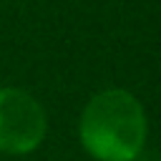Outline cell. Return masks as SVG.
Instances as JSON below:
<instances>
[{
	"mask_svg": "<svg viewBox=\"0 0 161 161\" xmlns=\"http://www.w3.org/2000/svg\"><path fill=\"white\" fill-rule=\"evenodd\" d=\"M48 133V116L43 103L25 88H0V153H33Z\"/></svg>",
	"mask_w": 161,
	"mask_h": 161,
	"instance_id": "7a4b0ae2",
	"label": "cell"
},
{
	"mask_svg": "<svg viewBox=\"0 0 161 161\" xmlns=\"http://www.w3.org/2000/svg\"><path fill=\"white\" fill-rule=\"evenodd\" d=\"M148 121L141 101L126 88L98 91L80 113L78 138L96 161H136L143 151Z\"/></svg>",
	"mask_w": 161,
	"mask_h": 161,
	"instance_id": "6da1fadb",
	"label": "cell"
}]
</instances>
